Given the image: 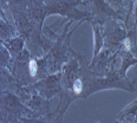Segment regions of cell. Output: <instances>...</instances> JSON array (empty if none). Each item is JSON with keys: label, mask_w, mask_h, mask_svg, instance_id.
I'll list each match as a JSON object with an SVG mask.
<instances>
[{"label": "cell", "mask_w": 137, "mask_h": 123, "mask_svg": "<svg viewBox=\"0 0 137 123\" xmlns=\"http://www.w3.org/2000/svg\"><path fill=\"white\" fill-rule=\"evenodd\" d=\"M82 89H83V87H82L80 79H76V82L73 83V91L76 94H79L80 91H82Z\"/></svg>", "instance_id": "1"}, {"label": "cell", "mask_w": 137, "mask_h": 123, "mask_svg": "<svg viewBox=\"0 0 137 123\" xmlns=\"http://www.w3.org/2000/svg\"><path fill=\"white\" fill-rule=\"evenodd\" d=\"M37 72V61L35 60H31L30 61V73L32 76H34Z\"/></svg>", "instance_id": "2"}, {"label": "cell", "mask_w": 137, "mask_h": 123, "mask_svg": "<svg viewBox=\"0 0 137 123\" xmlns=\"http://www.w3.org/2000/svg\"><path fill=\"white\" fill-rule=\"evenodd\" d=\"M125 46H127V49H129V40H125Z\"/></svg>", "instance_id": "3"}]
</instances>
